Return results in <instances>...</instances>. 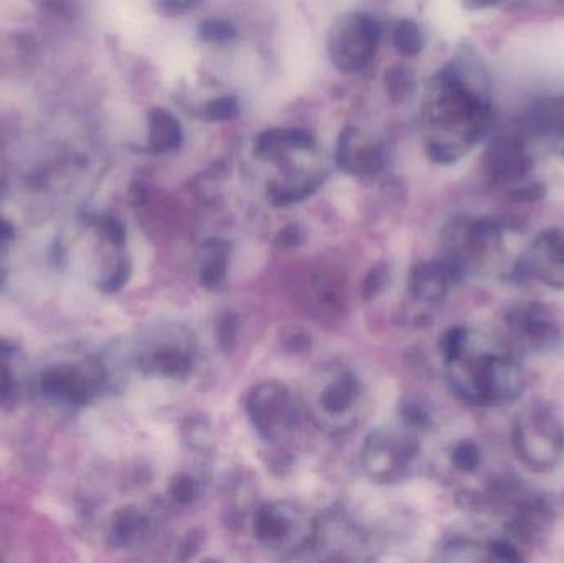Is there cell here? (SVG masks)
<instances>
[{"instance_id": "obj_19", "label": "cell", "mask_w": 564, "mask_h": 563, "mask_svg": "<svg viewBox=\"0 0 564 563\" xmlns=\"http://www.w3.org/2000/svg\"><path fill=\"white\" fill-rule=\"evenodd\" d=\"M184 142L181 122L165 109L149 112V148L152 152H172Z\"/></svg>"}, {"instance_id": "obj_31", "label": "cell", "mask_w": 564, "mask_h": 563, "mask_svg": "<svg viewBox=\"0 0 564 563\" xmlns=\"http://www.w3.org/2000/svg\"><path fill=\"white\" fill-rule=\"evenodd\" d=\"M13 389H15V382H13L12 370L0 357V402H6L12 396Z\"/></svg>"}, {"instance_id": "obj_23", "label": "cell", "mask_w": 564, "mask_h": 563, "mask_svg": "<svg viewBox=\"0 0 564 563\" xmlns=\"http://www.w3.org/2000/svg\"><path fill=\"white\" fill-rule=\"evenodd\" d=\"M393 45L398 52L406 56H416L424 48V36L413 20H400L394 25Z\"/></svg>"}, {"instance_id": "obj_7", "label": "cell", "mask_w": 564, "mask_h": 563, "mask_svg": "<svg viewBox=\"0 0 564 563\" xmlns=\"http://www.w3.org/2000/svg\"><path fill=\"white\" fill-rule=\"evenodd\" d=\"M248 416L263 442L285 445L301 430L305 412L301 400L276 380L258 383L247 396Z\"/></svg>"}, {"instance_id": "obj_9", "label": "cell", "mask_w": 564, "mask_h": 563, "mask_svg": "<svg viewBox=\"0 0 564 563\" xmlns=\"http://www.w3.org/2000/svg\"><path fill=\"white\" fill-rule=\"evenodd\" d=\"M507 336L513 349L529 353H552L560 349L564 340L558 316L540 301H523L513 304L506 316Z\"/></svg>"}, {"instance_id": "obj_25", "label": "cell", "mask_w": 564, "mask_h": 563, "mask_svg": "<svg viewBox=\"0 0 564 563\" xmlns=\"http://www.w3.org/2000/svg\"><path fill=\"white\" fill-rule=\"evenodd\" d=\"M240 317L234 311H225L218 317L215 336H217L218 346L224 353H231L237 346L238 337H240Z\"/></svg>"}, {"instance_id": "obj_24", "label": "cell", "mask_w": 564, "mask_h": 563, "mask_svg": "<svg viewBox=\"0 0 564 563\" xmlns=\"http://www.w3.org/2000/svg\"><path fill=\"white\" fill-rule=\"evenodd\" d=\"M384 88L393 102H403L414 89V75L408 66H391L384 73Z\"/></svg>"}, {"instance_id": "obj_14", "label": "cell", "mask_w": 564, "mask_h": 563, "mask_svg": "<svg viewBox=\"0 0 564 563\" xmlns=\"http://www.w3.org/2000/svg\"><path fill=\"white\" fill-rule=\"evenodd\" d=\"M367 538L355 522L345 516H328L325 521L318 519L317 535L312 552L327 554L324 559H355L354 554L365 551Z\"/></svg>"}, {"instance_id": "obj_8", "label": "cell", "mask_w": 564, "mask_h": 563, "mask_svg": "<svg viewBox=\"0 0 564 563\" xmlns=\"http://www.w3.org/2000/svg\"><path fill=\"white\" fill-rule=\"evenodd\" d=\"M197 357L194 337L184 326H162L145 340L138 354V367L159 379L184 380L191 376Z\"/></svg>"}, {"instance_id": "obj_18", "label": "cell", "mask_w": 564, "mask_h": 563, "mask_svg": "<svg viewBox=\"0 0 564 563\" xmlns=\"http://www.w3.org/2000/svg\"><path fill=\"white\" fill-rule=\"evenodd\" d=\"M231 247L221 238H208L198 253V280L205 290H220L227 281Z\"/></svg>"}, {"instance_id": "obj_11", "label": "cell", "mask_w": 564, "mask_h": 563, "mask_svg": "<svg viewBox=\"0 0 564 563\" xmlns=\"http://www.w3.org/2000/svg\"><path fill=\"white\" fill-rule=\"evenodd\" d=\"M106 367L99 360L82 364H58L40 377V389L46 399L72 407H86L105 389Z\"/></svg>"}, {"instance_id": "obj_32", "label": "cell", "mask_w": 564, "mask_h": 563, "mask_svg": "<svg viewBox=\"0 0 564 563\" xmlns=\"http://www.w3.org/2000/svg\"><path fill=\"white\" fill-rule=\"evenodd\" d=\"M302 238H304L302 228L299 225H289L280 234V243L284 247H295V245L301 243Z\"/></svg>"}, {"instance_id": "obj_36", "label": "cell", "mask_w": 564, "mask_h": 563, "mask_svg": "<svg viewBox=\"0 0 564 563\" xmlns=\"http://www.w3.org/2000/svg\"><path fill=\"white\" fill-rule=\"evenodd\" d=\"M7 283V270L6 268H0V290L6 286Z\"/></svg>"}, {"instance_id": "obj_3", "label": "cell", "mask_w": 564, "mask_h": 563, "mask_svg": "<svg viewBox=\"0 0 564 563\" xmlns=\"http://www.w3.org/2000/svg\"><path fill=\"white\" fill-rule=\"evenodd\" d=\"M305 416L330 435L350 433L360 423L365 390L350 366L327 362L312 370L302 397Z\"/></svg>"}, {"instance_id": "obj_26", "label": "cell", "mask_w": 564, "mask_h": 563, "mask_svg": "<svg viewBox=\"0 0 564 563\" xmlns=\"http://www.w3.org/2000/svg\"><path fill=\"white\" fill-rule=\"evenodd\" d=\"M240 116V102L235 96L212 99L202 108V118L208 122L234 121Z\"/></svg>"}, {"instance_id": "obj_20", "label": "cell", "mask_w": 564, "mask_h": 563, "mask_svg": "<svg viewBox=\"0 0 564 563\" xmlns=\"http://www.w3.org/2000/svg\"><path fill=\"white\" fill-rule=\"evenodd\" d=\"M315 138L305 129H271L258 138L257 151L260 154L276 151V149H311Z\"/></svg>"}, {"instance_id": "obj_17", "label": "cell", "mask_w": 564, "mask_h": 563, "mask_svg": "<svg viewBox=\"0 0 564 563\" xmlns=\"http://www.w3.org/2000/svg\"><path fill=\"white\" fill-rule=\"evenodd\" d=\"M154 521L151 512L138 506H124L112 515L109 524V542L115 548L129 549L151 538Z\"/></svg>"}, {"instance_id": "obj_1", "label": "cell", "mask_w": 564, "mask_h": 563, "mask_svg": "<svg viewBox=\"0 0 564 563\" xmlns=\"http://www.w3.org/2000/svg\"><path fill=\"white\" fill-rule=\"evenodd\" d=\"M451 390L467 405L502 407L525 389V373L509 340L477 326L451 327L440 343Z\"/></svg>"}, {"instance_id": "obj_16", "label": "cell", "mask_w": 564, "mask_h": 563, "mask_svg": "<svg viewBox=\"0 0 564 563\" xmlns=\"http://www.w3.org/2000/svg\"><path fill=\"white\" fill-rule=\"evenodd\" d=\"M337 162L355 175H375L383 169L384 154L375 144H360V131L347 128L338 138Z\"/></svg>"}, {"instance_id": "obj_29", "label": "cell", "mask_w": 564, "mask_h": 563, "mask_svg": "<svg viewBox=\"0 0 564 563\" xmlns=\"http://www.w3.org/2000/svg\"><path fill=\"white\" fill-rule=\"evenodd\" d=\"M388 281H390V270L387 264H377L365 277L364 284H361V296L365 297V301L375 300L387 290Z\"/></svg>"}, {"instance_id": "obj_27", "label": "cell", "mask_w": 564, "mask_h": 563, "mask_svg": "<svg viewBox=\"0 0 564 563\" xmlns=\"http://www.w3.org/2000/svg\"><path fill=\"white\" fill-rule=\"evenodd\" d=\"M172 501L178 506H188L197 501L202 495V483L191 475H178L169 489Z\"/></svg>"}, {"instance_id": "obj_34", "label": "cell", "mask_w": 564, "mask_h": 563, "mask_svg": "<svg viewBox=\"0 0 564 563\" xmlns=\"http://www.w3.org/2000/svg\"><path fill=\"white\" fill-rule=\"evenodd\" d=\"M33 2L45 7V9L53 10V12H65L72 6V0H33Z\"/></svg>"}, {"instance_id": "obj_12", "label": "cell", "mask_w": 564, "mask_h": 563, "mask_svg": "<svg viewBox=\"0 0 564 563\" xmlns=\"http://www.w3.org/2000/svg\"><path fill=\"white\" fill-rule=\"evenodd\" d=\"M513 280L533 281L550 290L564 291L563 228H550L523 245Z\"/></svg>"}, {"instance_id": "obj_5", "label": "cell", "mask_w": 564, "mask_h": 563, "mask_svg": "<svg viewBox=\"0 0 564 563\" xmlns=\"http://www.w3.org/2000/svg\"><path fill=\"white\" fill-rule=\"evenodd\" d=\"M253 535L263 551L281 559L312 552L318 519L304 506L292 501H270L253 515Z\"/></svg>"}, {"instance_id": "obj_33", "label": "cell", "mask_w": 564, "mask_h": 563, "mask_svg": "<svg viewBox=\"0 0 564 563\" xmlns=\"http://www.w3.org/2000/svg\"><path fill=\"white\" fill-rule=\"evenodd\" d=\"M15 238V230H13L12 224L6 218L0 217V245L2 247H9Z\"/></svg>"}, {"instance_id": "obj_10", "label": "cell", "mask_w": 564, "mask_h": 563, "mask_svg": "<svg viewBox=\"0 0 564 563\" xmlns=\"http://www.w3.org/2000/svg\"><path fill=\"white\" fill-rule=\"evenodd\" d=\"M381 39L380 23L368 13H350L338 20L328 39L332 63L344 73L367 68Z\"/></svg>"}, {"instance_id": "obj_28", "label": "cell", "mask_w": 564, "mask_h": 563, "mask_svg": "<svg viewBox=\"0 0 564 563\" xmlns=\"http://www.w3.org/2000/svg\"><path fill=\"white\" fill-rule=\"evenodd\" d=\"M198 35L202 40L210 43H227L237 39V26L227 20L208 19L198 26Z\"/></svg>"}, {"instance_id": "obj_4", "label": "cell", "mask_w": 564, "mask_h": 563, "mask_svg": "<svg viewBox=\"0 0 564 563\" xmlns=\"http://www.w3.org/2000/svg\"><path fill=\"white\" fill-rule=\"evenodd\" d=\"M510 443L517 459L530 472H555L564 462L563 416L550 403H529L513 420Z\"/></svg>"}, {"instance_id": "obj_13", "label": "cell", "mask_w": 564, "mask_h": 563, "mask_svg": "<svg viewBox=\"0 0 564 563\" xmlns=\"http://www.w3.org/2000/svg\"><path fill=\"white\" fill-rule=\"evenodd\" d=\"M437 559L446 562H520L522 545L509 535L453 531L444 535L436 549Z\"/></svg>"}, {"instance_id": "obj_2", "label": "cell", "mask_w": 564, "mask_h": 563, "mask_svg": "<svg viewBox=\"0 0 564 563\" xmlns=\"http://www.w3.org/2000/svg\"><path fill=\"white\" fill-rule=\"evenodd\" d=\"M522 248L509 225L494 218L463 217L444 231L440 258L459 283L490 278L513 281Z\"/></svg>"}, {"instance_id": "obj_22", "label": "cell", "mask_w": 564, "mask_h": 563, "mask_svg": "<svg viewBox=\"0 0 564 563\" xmlns=\"http://www.w3.org/2000/svg\"><path fill=\"white\" fill-rule=\"evenodd\" d=\"M182 439L194 452L204 453L214 443V430L204 416H191L182 426Z\"/></svg>"}, {"instance_id": "obj_6", "label": "cell", "mask_w": 564, "mask_h": 563, "mask_svg": "<svg viewBox=\"0 0 564 563\" xmlns=\"http://www.w3.org/2000/svg\"><path fill=\"white\" fill-rule=\"evenodd\" d=\"M421 430L400 425L373 430L361 445V468L378 485H397L416 469L421 458Z\"/></svg>"}, {"instance_id": "obj_30", "label": "cell", "mask_w": 564, "mask_h": 563, "mask_svg": "<svg viewBox=\"0 0 564 563\" xmlns=\"http://www.w3.org/2000/svg\"><path fill=\"white\" fill-rule=\"evenodd\" d=\"M95 225L108 243L126 247V227L119 218L102 215V217L96 218Z\"/></svg>"}, {"instance_id": "obj_15", "label": "cell", "mask_w": 564, "mask_h": 563, "mask_svg": "<svg viewBox=\"0 0 564 563\" xmlns=\"http://www.w3.org/2000/svg\"><path fill=\"white\" fill-rule=\"evenodd\" d=\"M456 284H459L456 274L437 257L436 260L423 261L411 270L408 293L416 303L436 307L444 303Z\"/></svg>"}, {"instance_id": "obj_21", "label": "cell", "mask_w": 564, "mask_h": 563, "mask_svg": "<svg viewBox=\"0 0 564 563\" xmlns=\"http://www.w3.org/2000/svg\"><path fill=\"white\" fill-rule=\"evenodd\" d=\"M446 458L451 472L460 476H470L482 468L484 453L474 440L464 439L449 446Z\"/></svg>"}, {"instance_id": "obj_35", "label": "cell", "mask_w": 564, "mask_h": 563, "mask_svg": "<svg viewBox=\"0 0 564 563\" xmlns=\"http://www.w3.org/2000/svg\"><path fill=\"white\" fill-rule=\"evenodd\" d=\"M13 350H15L13 344H10L9 340L0 339V357L10 356V354H13Z\"/></svg>"}]
</instances>
